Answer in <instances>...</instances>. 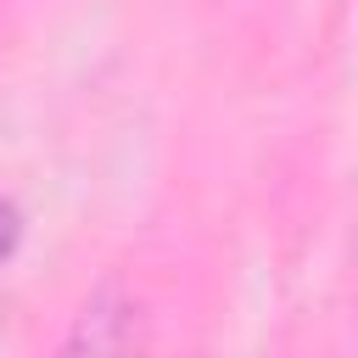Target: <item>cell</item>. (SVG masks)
<instances>
[{
	"mask_svg": "<svg viewBox=\"0 0 358 358\" xmlns=\"http://www.w3.org/2000/svg\"><path fill=\"white\" fill-rule=\"evenodd\" d=\"M56 358H145V313L123 291H101L73 319Z\"/></svg>",
	"mask_w": 358,
	"mask_h": 358,
	"instance_id": "obj_1",
	"label": "cell"
},
{
	"mask_svg": "<svg viewBox=\"0 0 358 358\" xmlns=\"http://www.w3.org/2000/svg\"><path fill=\"white\" fill-rule=\"evenodd\" d=\"M17 235H22V213H17L11 201H0V257L17 246Z\"/></svg>",
	"mask_w": 358,
	"mask_h": 358,
	"instance_id": "obj_2",
	"label": "cell"
}]
</instances>
